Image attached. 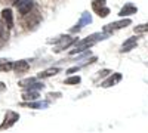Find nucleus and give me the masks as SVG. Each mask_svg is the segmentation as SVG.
Here are the masks:
<instances>
[{
	"label": "nucleus",
	"mask_w": 148,
	"mask_h": 133,
	"mask_svg": "<svg viewBox=\"0 0 148 133\" xmlns=\"http://www.w3.org/2000/svg\"><path fill=\"white\" fill-rule=\"evenodd\" d=\"M102 39H107V34H101V33H95L92 35H89V37H86L80 42H76L74 43V49L70 52V55H76V53H80L86 49H89V47H92L95 43H98L99 40Z\"/></svg>",
	"instance_id": "1"
},
{
	"label": "nucleus",
	"mask_w": 148,
	"mask_h": 133,
	"mask_svg": "<svg viewBox=\"0 0 148 133\" xmlns=\"http://www.w3.org/2000/svg\"><path fill=\"white\" fill-rule=\"evenodd\" d=\"M132 21L127 18V19H121V21H117V22H111V24H107V25L102 28V31L105 34H111L117 30H121V28H126L127 25H130Z\"/></svg>",
	"instance_id": "2"
},
{
	"label": "nucleus",
	"mask_w": 148,
	"mask_h": 133,
	"mask_svg": "<svg viewBox=\"0 0 148 133\" xmlns=\"http://www.w3.org/2000/svg\"><path fill=\"white\" fill-rule=\"evenodd\" d=\"M58 42H59V44L56 46L55 52H61V50L67 49V47H70L73 43H76L77 40L73 39V37H68V35H62V37H59L58 40H51V43H58Z\"/></svg>",
	"instance_id": "3"
},
{
	"label": "nucleus",
	"mask_w": 148,
	"mask_h": 133,
	"mask_svg": "<svg viewBox=\"0 0 148 133\" xmlns=\"http://www.w3.org/2000/svg\"><path fill=\"white\" fill-rule=\"evenodd\" d=\"M19 120V114L15 111H8L5 115V121L0 124V129H9Z\"/></svg>",
	"instance_id": "4"
},
{
	"label": "nucleus",
	"mask_w": 148,
	"mask_h": 133,
	"mask_svg": "<svg viewBox=\"0 0 148 133\" xmlns=\"http://www.w3.org/2000/svg\"><path fill=\"white\" fill-rule=\"evenodd\" d=\"M15 6L21 15H27V14H30V10L33 9L34 5H33V0H16Z\"/></svg>",
	"instance_id": "5"
},
{
	"label": "nucleus",
	"mask_w": 148,
	"mask_h": 133,
	"mask_svg": "<svg viewBox=\"0 0 148 133\" xmlns=\"http://www.w3.org/2000/svg\"><path fill=\"white\" fill-rule=\"evenodd\" d=\"M14 71L16 72V74H25V72H28V70H30V64L27 62V61H16L15 64H14Z\"/></svg>",
	"instance_id": "6"
},
{
	"label": "nucleus",
	"mask_w": 148,
	"mask_h": 133,
	"mask_svg": "<svg viewBox=\"0 0 148 133\" xmlns=\"http://www.w3.org/2000/svg\"><path fill=\"white\" fill-rule=\"evenodd\" d=\"M2 19H3V22L6 24V27L9 30L14 27V14H12L10 9H3L2 10Z\"/></svg>",
	"instance_id": "7"
},
{
	"label": "nucleus",
	"mask_w": 148,
	"mask_h": 133,
	"mask_svg": "<svg viewBox=\"0 0 148 133\" xmlns=\"http://www.w3.org/2000/svg\"><path fill=\"white\" fill-rule=\"evenodd\" d=\"M92 22V16H90V14H88V12H84V14L82 15V18H80V21L77 22V27H74V28H71V31L73 33H76V31H79V30H82L86 24H90Z\"/></svg>",
	"instance_id": "8"
},
{
	"label": "nucleus",
	"mask_w": 148,
	"mask_h": 133,
	"mask_svg": "<svg viewBox=\"0 0 148 133\" xmlns=\"http://www.w3.org/2000/svg\"><path fill=\"white\" fill-rule=\"evenodd\" d=\"M136 12H138V8H136V6H133L132 3H127V5H125V6L120 9L119 15H120V16H129V15L136 14Z\"/></svg>",
	"instance_id": "9"
},
{
	"label": "nucleus",
	"mask_w": 148,
	"mask_h": 133,
	"mask_svg": "<svg viewBox=\"0 0 148 133\" xmlns=\"http://www.w3.org/2000/svg\"><path fill=\"white\" fill-rule=\"evenodd\" d=\"M120 80H121V74H120V72H113V76H111L110 78H107L101 86L102 87H111V86H114V84H117Z\"/></svg>",
	"instance_id": "10"
},
{
	"label": "nucleus",
	"mask_w": 148,
	"mask_h": 133,
	"mask_svg": "<svg viewBox=\"0 0 148 133\" xmlns=\"http://www.w3.org/2000/svg\"><path fill=\"white\" fill-rule=\"evenodd\" d=\"M136 44H138V39H136V37H129L125 43H123L120 52H123V53H125V52H129V50H132Z\"/></svg>",
	"instance_id": "11"
},
{
	"label": "nucleus",
	"mask_w": 148,
	"mask_h": 133,
	"mask_svg": "<svg viewBox=\"0 0 148 133\" xmlns=\"http://www.w3.org/2000/svg\"><path fill=\"white\" fill-rule=\"evenodd\" d=\"M58 72H61V70H59V68H49V70H46V71L40 72V74H39V78H47V77H52V76H56Z\"/></svg>",
	"instance_id": "12"
},
{
	"label": "nucleus",
	"mask_w": 148,
	"mask_h": 133,
	"mask_svg": "<svg viewBox=\"0 0 148 133\" xmlns=\"http://www.w3.org/2000/svg\"><path fill=\"white\" fill-rule=\"evenodd\" d=\"M22 99L24 101H36V99H39V92L30 89V92H25L22 95Z\"/></svg>",
	"instance_id": "13"
},
{
	"label": "nucleus",
	"mask_w": 148,
	"mask_h": 133,
	"mask_svg": "<svg viewBox=\"0 0 148 133\" xmlns=\"http://www.w3.org/2000/svg\"><path fill=\"white\" fill-rule=\"evenodd\" d=\"M39 22H40V15L37 14V12H33V14H30V18H28V21H27L28 27L31 25V28H34Z\"/></svg>",
	"instance_id": "14"
},
{
	"label": "nucleus",
	"mask_w": 148,
	"mask_h": 133,
	"mask_svg": "<svg viewBox=\"0 0 148 133\" xmlns=\"http://www.w3.org/2000/svg\"><path fill=\"white\" fill-rule=\"evenodd\" d=\"M107 6V0H92V9L96 12H99L101 9H104Z\"/></svg>",
	"instance_id": "15"
},
{
	"label": "nucleus",
	"mask_w": 148,
	"mask_h": 133,
	"mask_svg": "<svg viewBox=\"0 0 148 133\" xmlns=\"http://www.w3.org/2000/svg\"><path fill=\"white\" fill-rule=\"evenodd\" d=\"M12 67H14L12 62H8L6 59H0V71H9L12 70Z\"/></svg>",
	"instance_id": "16"
},
{
	"label": "nucleus",
	"mask_w": 148,
	"mask_h": 133,
	"mask_svg": "<svg viewBox=\"0 0 148 133\" xmlns=\"http://www.w3.org/2000/svg\"><path fill=\"white\" fill-rule=\"evenodd\" d=\"M22 106H30V108H45V106H47V102H28V104H22Z\"/></svg>",
	"instance_id": "17"
},
{
	"label": "nucleus",
	"mask_w": 148,
	"mask_h": 133,
	"mask_svg": "<svg viewBox=\"0 0 148 133\" xmlns=\"http://www.w3.org/2000/svg\"><path fill=\"white\" fill-rule=\"evenodd\" d=\"M136 34H144V33H148V24H141V25H136L133 30Z\"/></svg>",
	"instance_id": "18"
},
{
	"label": "nucleus",
	"mask_w": 148,
	"mask_h": 133,
	"mask_svg": "<svg viewBox=\"0 0 148 133\" xmlns=\"http://www.w3.org/2000/svg\"><path fill=\"white\" fill-rule=\"evenodd\" d=\"M82 81V78L79 77V76H76V77H70V78H67L65 80V84H70V86H74V84H79Z\"/></svg>",
	"instance_id": "19"
},
{
	"label": "nucleus",
	"mask_w": 148,
	"mask_h": 133,
	"mask_svg": "<svg viewBox=\"0 0 148 133\" xmlns=\"http://www.w3.org/2000/svg\"><path fill=\"white\" fill-rule=\"evenodd\" d=\"M36 81V78H27V80H22V81H19V86L21 87H28L30 84H33Z\"/></svg>",
	"instance_id": "20"
},
{
	"label": "nucleus",
	"mask_w": 148,
	"mask_h": 133,
	"mask_svg": "<svg viewBox=\"0 0 148 133\" xmlns=\"http://www.w3.org/2000/svg\"><path fill=\"white\" fill-rule=\"evenodd\" d=\"M108 15H110V9H108L107 6L98 12V16H101V18H105V16H108Z\"/></svg>",
	"instance_id": "21"
},
{
	"label": "nucleus",
	"mask_w": 148,
	"mask_h": 133,
	"mask_svg": "<svg viewBox=\"0 0 148 133\" xmlns=\"http://www.w3.org/2000/svg\"><path fill=\"white\" fill-rule=\"evenodd\" d=\"M80 70V67H73V68H70L67 72H68V74H73V72H76V71H79Z\"/></svg>",
	"instance_id": "22"
},
{
	"label": "nucleus",
	"mask_w": 148,
	"mask_h": 133,
	"mask_svg": "<svg viewBox=\"0 0 148 133\" xmlns=\"http://www.w3.org/2000/svg\"><path fill=\"white\" fill-rule=\"evenodd\" d=\"M5 90H6V84L5 83H0V93L5 92Z\"/></svg>",
	"instance_id": "23"
},
{
	"label": "nucleus",
	"mask_w": 148,
	"mask_h": 133,
	"mask_svg": "<svg viewBox=\"0 0 148 133\" xmlns=\"http://www.w3.org/2000/svg\"><path fill=\"white\" fill-rule=\"evenodd\" d=\"M10 2H12V3H15V2H16V0H10Z\"/></svg>",
	"instance_id": "24"
}]
</instances>
